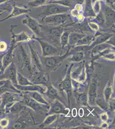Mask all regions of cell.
Here are the masks:
<instances>
[{
  "label": "cell",
  "mask_w": 115,
  "mask_h": 129,
  "mask_svg": "<svg viewBox=\"0 0 115 129\" xmlns=\"http://www.w3.org/2000/svg\"><path fill=\"white\" fill-rule=\"evenodd\" d=\"M44 29L47 32H49L50 35L54 37H61L63 32V28L61 27H46L42 26Z\"/></svg>",
  "instance_id": "19"
},
{
  "label": "cell",
  "mask_w": 115,
  "mask_h": 129,
  "mask_svg": "<svg viewBox=\"0 0 115 129\" xmlns=\"http://www.w3.org/2000/svg\"><path fill=\"white\" fill-rule=\"evenodd\" d=\"M69 8L64 7L58 4H51L45 7L44 9V14L46 16L61 14L67 12Z\"/></svg>",
  "instance_id": "3"
},
{
  "label": "cell",
  "mask_w": 115,
  "mask_h": 129,
  "mask_svg": "<svg viewBox=\"0 0 115 129\" xmlns=\"http://www.w3.org/2000/svg\"><path fill=\"white\" fill-rule=\"evenodd\" d=\"M67 53L64 56H52L43 57L41 60L43 66L48 69H55L60 65L67 56Z\"/></svg>",
  "instance_id": "2"
},
{
  "label": "cell",
  "mask_w": 115,
  "mask_h": 129,
  "mask_svg": "<svg viewBox=\"0 0 115 129\" xmlns=\"http://www.w3.org/2000/svg\"><path fill=\"white\" fill-rule=\"evenodd\" d=\"M12 40L11 43L10 44V46L9 48L8 51L6 54L4 56L3 58V69L2 70V73L3 72L5 68L9 65L10 63H11V61L13 59L14 54H13V51L17 47V43L15 41L13 37H12ZM1 73V74H2Z\"/></svg>",
  "instance_id": "4"
},
{
  "label": "cell",
  "mask_w": 115,
  "mask_h": 129,
  "mask_svg": "<svg viewBox=\"0 0 115 129\" xmlns=\"http://www.w3.org/2000/svg\"><path fill=\"white\" fill-rule=\"evenodd\" d=\"M9 124V120L7 118H3L0 120V126L2 128L7 127Z\"/></svg>",
  "instance_id": "34"
},
{
  "label": "cell",
  "mask_w": 115,
  "mask_h": 129,
  "mask_svg": "<svg viewBox=\"0 0 115 129\" xmlns=\"http://www.w3.org/2000/svg\"><path fill=\"white\" fill-rule=\"evenodd\" d=\"M23 102L28 107H31V109L35 111H39L43 109V107H42V106L45 105L41 104V103L36 101L35 100L31 98V97L26 93L25 96H24Z\"/></svg>",
  "instance_id": "11"
},
{
  "label": "cell",
  "mask_w": 115,
  "mask_h": 129,
  "mask_svg": "<svg viewBox=\"0 0 115 129\" xmlns=\"http://www.w3.org/2000/svg\"><path fill=\"white\" fill-rule=\"evenodd\" d=\"M47 0H34L28 3V5L31 7H37L44 4Z\"/></svg>",
  "instance_id": "29"
},
{
  "label": "cell",
  "mask_w": 115,
  "mask_h": 129,
  "mask_svg": "<svg viewBox=\"0 0 115 129\" xmlns=\"http://www.w3.org/2000/svg\"><path fill=\"white\" fill-rule=\"evenodd\" d=\"M30 11V10L28 9H25L23 8H20L19 7L14 5L13 9L11 10V12L8 16L4 19L0 20V22H2L3 21L12 18L16 17V16H19V15H22L25 13H27Z\"/></svg>",
  "instance_id": "13"
},
{
  "label": "cell",
  "mask_w": 115,
  "mask_h": 129,
  "mask_svg": "<svg viewBox=\"0 0 115 129\" xmlns=\"http://www.w3.org/2000/svg\"><path fill=\"white\" fill-rule=\"evenodd\" d=\"M109 46V45L106 44H99L96 46V47L93 49L92 52L93 53H96L99 52H100L102 50L107 48Z\"/></svg>",
  "instance_id": "31"
},
{
  "label": "cell",
  "mask_w": 115,
  "mask_h": 129,
  "mask_svg": "<svg viewBox=\"0 0 115 129\" xmlns=\"http://www.w3.org/2000/svg\"><path fill=\"white\" fill-rule=\"evenodd\" d=\"M105 102H106V101H104L102 99H98V101L97 100V104L98 105V106L104 110H106L107 108V105Z\"/></svg>",
  "instance_id": "32"
},
{
  "label": "cell",
  "mask_w": 115,
  "mask_h": 129,
  "mask_svg": "<svg viewBox=\"0 0 115 129\" xmlns=\"http://www.w3.org/2000/svg\"><path fill=\"white\" fill-rule=\"evenodd\" d=\"M111 36V35L109 34H106V35H101L100 37L98 38V39H97L95 42L94 43V44H101L102 43L104 42Z\"/></svg>",
  "instance_id": "30"
},
{
  "label": "cell",
  "mask_w": 115,
  "mask_h": 129,
  "mask_svg": "<svg viewBox=\"0 0 115 129\" xmlns=\"http://www.w3.org/2000/svg\"><path fill=\"white\" fill-rule=\"evenodd\" d=\"M16 26H17L16 25H11L10 28V32L12 34V37L14 38L15 41L16 43H18L28 41L30 39V37L25 32H22L17 35L14 34L13 29Z\"/></svg>",
  "instance_id": "15"
},
{
  "label": "cell",
  "mask_w": 115,
  "mask_h": 129,
  "mask_svg": "<svg viewBox=\"0 0 115 129\" xmlns=\"http://www.w3.org/2000/svg\"><path fill=\"white\" fill-rule=\"evenodd\" d=\"M31 54V62L33 66L38 71H40L42 69L43 66L41 59L40 58L38 53L32 47L31 45L29 44Z\"/></svg>",
  "instance_id": "10"
},
{
  "label": "cell",
  "mask_w": 115,
  "mask_h": 129,
  "mask_svg": "<svg viewBox=\"0 0 115 129\" xmlns=\"http://www.w3.org/2000/svg\"><path fill=\"white\" fill-rule=\"evenodd\" d=\"M84 53L83 51H78L75 53L70 60L75 62H78L82 60L84 57Z\"/></svg>",
  "instance_id": "26"
},
{
  "label": "cell",
  "mask_w": 115,
  "mask_h": 129,
  "mask_svg": "<svg viewBox=\"0 0 115 129\" xmlns=\"http://www.w3.org/2000/svg\"><path fill=\"white\" fill-rule=\"evenodd\" d=\"M93 39V37L92 36H84V37L81 38L79 41H78L76 44L78 45H89L91 41H92Z\"/></svg>",
  "instance_id": "25"
},
{
  "label": "cell",
  "mask_w": 115,
  "mask_h": 129,
  "mask_svg": "<svg viewBox=\"0 0 115 129\" xmlns=\"http://www.w3.org/2000/svg\"><path fill=\"white\" fill-rule=\"evenodd\" d=\"M101 119H102V120L103 121H106L107 119H108V116L105 113H103V114L101 115Z\"/></svg>",
  "instance_id": "38"
},
{
  "label": "cell",
  "mask_w": 115,
  "mask_h": 129,
  "mask_svg": "<svg viewBox=\"0 0 115 129\" xmlns=\"http://www.w3.org/2000/svg\"><path fill=\"white\" fill-rule=\"evenodd\" d=\"M69 112V110L67 109L63 105L58 101L55 100L54 103H53L51 107L49 114H67Z\"/></svg>",
  "instance_id": "8"
},
{
  "label": "cell",
  "mask_w": 115,
  "mask_h": 129,
  "mask_svg": "<svg viewBox=\"0 0 115 129\" xmlns=\"http://www.w3.org/2000/svg\"><path fill=\"white\" fill-rule=\"evenodd\" d=\"M61 89L65 90L67 92L68 97L71 94V82L70 78V75L68 74L65 79L60 84Z\"/></svg>",
  "instance_id": "18"
},
{
  "label": "cell",
  "mask_w": 115,
  "mask_h": 129,
  "mask_svg": "<svg viewBox=\"0 0 115 129\" xmlns=\"http://www.w3.org/2000/svg\"><path fill=\"white\" fill-rule=\"evenodd\" d=\"M85 36V35H79V34H72L69 35V43L71 45L76 44L78 41L80 40L81 38Z\"/></svg>",
  "instance_id": "23"
},
{
  "label": "cell",
  "mask_w": 115,
  "mask_h": 129,
  "mask_svg": "<svg viewBox=\"0 0 115 129\" xmlns=\"http://www.w3.org/2000/svg\"><path fill=\"white\" fill-rule=\"evenodd\" d=\"M18 85L22 86H28V85H33L32 82H30L26 77L24 76L19 72H17V75Z\"/></svg>",
  "instance_id": "21"
},
{
  "label": "cell",
  "mask_w": 115,
  "mask_h": 129,
  "mask_svg": "<svg viewBox=\"0 0 115 129\" xmlns=\"http://www.w3.org/2000/svg\"><path fill=\"white\" fill-rule=\"evenodd\" d=\"M7 92H14L19 93L20 90L17 89L12 82L9 80H6L4 84L0 87V96Z\"/></svg>",
  "instance_id": "12"
},
{
  "label": "cell",
  "mask_w": 115,
  "mask_h": 129,
  "mask_svg": "<svg viewBox=\"0 0 115 129\" xmlns=\"http://www.w3.org/2000/svg\"><path fill=\"white\" fill-rule=\"evenodd\" d=\"M68 16L67 14L62 13L55 14L46 18L45 22L47 23L61 25L66 22Z\"/></svg>",
  "instance_id": "7"
},
{
  "label": "cell",
  "mask_w": 115,
  "mask_h": 129,
  "mask_svg": "<svg viewBox=\"0 0 115 129\" xmlns=\"http://www.w3.org/2000/svg\"><path fill=\"white\" fill-rule=\"evenodd\" d=\"M1 98H2V96H0V100H1Z\"/></svg>",
  "instance_id": "41"
},
{
  "label": "cell",
  "mask_w": 115,
  "mask_h": 129,
  "mask_svg": "<svg viewBox=\"0 0 115 129\" xmlns=\"http://www.w3.org/2000/svg\"><path fill=\"white\" fill-rule=\"evenodd\" d=\"M78 100L81 103V104H83V105L86 104V102H87V97L86 94L83 93L80 95L78 98Z\"/></svg>",
  "instance_id": "33"
},
{
  "label": "cell",
  "mask_w": 115,
  "mask_h": 129,
  "mask_svg": "<svg viewBox=\"0 0 115 129\" xmlns=\"http://www.w3.org/2000/svg\"><path fill=\"white\" fill-rule=\"evenodd\" d=\"M97 82L96 80L92 81L89 91V103L91 105L94 104L97 97Z\"/></svg>",
  "instance_id": "14"
},
{
  "label": "cell",
  "mask_w": 115,
  "mask_h": 129,
  "mask_svg": "<svg viewBox=\"0 0 115 129\" xmlns=\"http://www.w3.org/2000/svg\"><path fill=\"white\" fill-rule=\"evenodd\" d=\"M14 87L19 90L25 91H37L38 92L42 93L44 92V89L43 88L39 85H28V86H20L19 85H14Z\"/></svg>",
  "instance_id": "16"
},
{
  "label": "cell",
  "mask_w": 115,
  "mask_h": 129,
  "mask_svg": "<svg viewBox=\"0 0 115 129\" xmlns=\"http://www.w3.org/2000/svg\"><path fill=\"white\" fill-rule=\"evenodd\" d=\"M2 14H3V13H0V17L2 16Z\"/></svg>",
  "instance_id": "40"
},
{
  "label": "cell",
  "mask_w": 115,
  "mask_h": 129,
  "mask_svg": "<svg viewBox=\"0 0 115 129\" xmlns=\"http://www.w3.org/2000/svg\"><path fill=\"white\" fill-rule=\"evenodd\" d=\"M22 23L27 25L37 35H39L41 32L39 26L37 22L28 15L26 16V18L22 20Z\"/></svg>",
  "instance_id": "9"
},
{
  "label": "cell",
  "mask_w": 115,
  "mask_h": 129,
  "mask_svg": "<svg viewBox=\"0 0 115 129\" xmlns=\"http://www.w3.org/2000/svg\"><path fill=\"white\" fill-rule=\"evenodd\" d=\"M37 41L41 47L43 57L54 56L57 53V49L53 45L39 39Z\"/></svg>",
  "instance_id": "6"
},
{
  "label": "cell",
  "mask_w": 115,
  "mask_h": 129,
  "mask_svg": "<svg viewBox=\"0 0 115 129\" xmlns=\"http://www.w3.org/2000/svg\"><path fill=\"white\" fill-rule=\"evenodd\" d=\"M23 106L21 105L19 103H15L14 105H13L10 108V111L13 113L19 112L21 111L23 108Z\"/></svg>",
  "instance_id": "28"
},
{
  "label": "cell",
  "mask_w": 115,
  "mask_h": 129,
  "mask_svg": "<svg viewBox=\"0 0 115 129\" xmlns=\"http://www.w3.org/2000/svg\"><path fill=\"white\" fill-rule=\"evenodd\" d=\"M57 117L58 115L57 114H51L50 115H49L46 118L42 124L40 125V127L41 128L45 127V126H48L51 124L56 120Z\"/></svg>",
  "instance_id": "22"
},
{
  "label": "cell",
  "mask_w": 115,
  "mask_h": 129,
  "mask_svg": "<svg viewBox=\"0 0 115 129\" xmlns=\"http://www.w3.org/2000/svg\"><path fill=\"white\" fill-rule=\"evenodd\" d=\"M20 52L21 60L22 63V68L23 70H26L29 72V73L32 75L33 72V70L31 66V59L28 55L26 51L23 46H20Z\"/></svg>",
  "instance_id": "5"
},
{
  "label": "cell",
  "mask_w": 115,
  "mask_h": 129,
  "mask_svg": "<svg viewBox=\"0 0 115 129\" xmlns=\"http://www.w3.org/2000/svg\"><path fill=\"white\" fill-rule=\"evenodd\" d=\"M46 95L48 98L52 100L60 99L57 89L53 86L48 87V89L46 92Z\"/></svg>",
  "instance_id": "20"
},
{
  "label": "cell",
  "mask_w": 115,
  "mask_h": 129,
  "mask_svg": "<svg viewBox=\"0 0 115 129\" xmlns=\"http://www.w3.org/2000/svg\"><path fill=\"white\" fill-rule=\"evenodd\" d=\"M112 87L110 83L107 85L105 87V89L103 91V95L105 98V100L106 102L109 101V99L110 98L111 95L112 93Z\"/></svg>",
  "instance_id": "24"
},
{
  "label": "cell",
  "mask_w": 115,
  "mask_h": 129,
  "mask_svg": "<svg viewBox=\"0 0 115 129\" xmlns=\"http://www.w3.org/2000/svg\"><path fill=\"white\" fill-rule=\"evenodd\" d=\"M77 2L79 4H82L84 0H76Z\"/></svg>",
  "instance_id": "39"
},
{
  "label": "cell",
  "mask_w": 115,
  "mask_h": 129,
  "mask_svg": "<svg viewBox=\"0 0 115 129\" xmlns=\"http://www.w3.org/2000/svg\"><path fill=\"white\" fill-rule=\"evenodd\" d=\"M4 56H0V72H2L3 69V58Z\"/></svg>",
  "instance_id": "37"
},
{
  "label": "cell",
  "mask_w": 115,
  "mask_h": 129,
  "mask_svg": "<svg viewBox=\"0 0 115 129\" xmlns=\"http://www.w3.org/2000/svg\"><path fill=\"white\" fill-rule=\"evenodd\" d=\"M26 93L39 103L48 105V102L44 99L42 95L37 91H26Z\"/></svg>",
  "instance_id": "17"
},
{
  "label": "cell",
  "mask_w": 115,
  "mask_h": 129,
  "mask_svg": "<svg viewBox=\"0 0 115 129\" xmlns=\"http://www.w3.org/2000/svg\"><path fill=\"white\" fill-rule=\"evenodd\" d=\"M7 45L6 43L4 41H0V52H4L7 50Z\"/></svg>",
  "instance_id": "36"
},
{
  "label": "cell",
  "mask_w": 115,
  "mask_h": 129,
  "mask_svg": "<svg viewBox=\"0 0 115 129\" xmlns=\"http://www.w3.org/2000/svg\"><path fill=\"white\" fill-rule=\"evenodd\" d=\"M69 34L67 32H63L61 36V43L62 47L63 48L67 45L68 42Z\"/></svg>",
  "instance_id": "27"
},
{
  "label": "cell",
  "mask_w": 115,
  "mask_h": 129,
  "mask_svg": "<svg viewBox=\"0 0 115 129\" xmlns=\"http://www.w3.org/2000/svg\"><path fill=\"white\" fill-rule=\"evenodd\" d=\"M17 72L16 64L12 62L5 68L2 74H0V80H9L13 85H17Z\"/></svg>",
  "instance_id": "1"
},
{
  "label": "cell",
  "mask_w": 115,
  "mask_h": 129,
  "mask_svg": "<svg viewBox=\"0 0 115 129\" xmlns=\"http://www.w3.org/2000/svg\"><path fill=\"white\" fill-rule=\"evenodd\" d=\"M86 11L89 13L93 12L92 10V6L90 3V0H86Z\"/></svg>",
  "instance_id": "35"
}]
</instances>
